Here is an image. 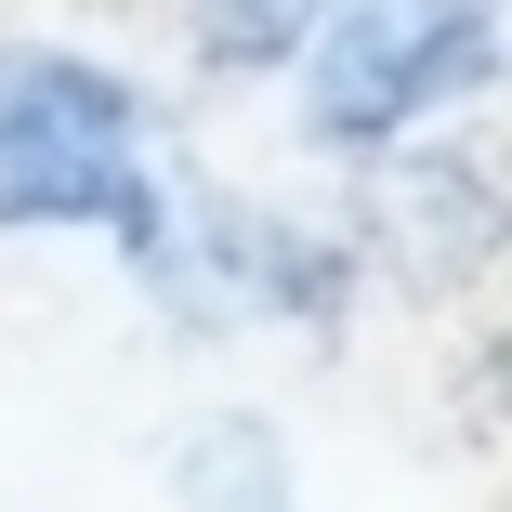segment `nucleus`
I'll list each match as a JSON object with an SVG mask.
<instances>
[{
    "label": "nucleus",
    "instance_id": "1",
    "mask_svg": "<svg viewBox=\"0 0 512 512\" xmlns=\"http://www.w3.org/2000/svg\"><path fill=\"white\" fill-rule=\"evenodd\" d=\"M27 224H92L119 237L132 276H171L184 197L145 158V92L92 53H0V237Z\"/></svg>",
    "mask_w": 512,
    "mask_h": 512
},
{
    "label": "nucleus",
    "instance_id": "2",
    "mask_svg": "<svg viewBox=\"0 0 512 512\" xmlns=\"http://www.w3.org/2000/svg\"><path fill=\"white\" fill-rule=\"evenodd\" d=\"M486 66H499V0H342L302 40V119L316 145L381 158L407 119L486 92Z\"/></svg>",
    "mask_w": 512,
    "mask_h": 512
},
{
    "label": "nucleus",
    "instance_id": "3",
    "mask_svg": "<svg viewBox=\"0 0 512 512\" xmlns=\"http://www.w3.org/2000/svg\"><path fill=\"white\" fill-rule=\"evenodd\" d=\"M171 302H211V316H342L355 289V250L289 224V211H250V197H197V211L171 224Z\"/></svg>",
    "mask_w": 512,
    "mask_h": 512
},
{
    "label": "nucleus",
    "instance_id": "4",
    "mask_svg": "<svg viewBox=\"0 0 512 512\" xmlns=\"http://www.w3.org/2000/svg\"><path fill=\"white\" fill-rule=\"evenodd\" d=\"M171 499L184 512H302L289 447H276V421H250V407H211V421L171 434Z\"/></svg>",
    "mask_w": 512,
    "mask_h": 512
},
{
    "label": "nucleus",
    "instance_id": "5",
    "mask_svg": "<svg viewBox=\"0 0 512 512\" xmlns=\"http://www.w3.org/2000/svg\"><path fill=\"white\" fill-rule=\"evenodd\" d=\"M329 14L342 0H197V53L211 66H302V40Z\"/></svg>",
    "mask_w": 512,
    "mask_h": 512
}]
</instances>
